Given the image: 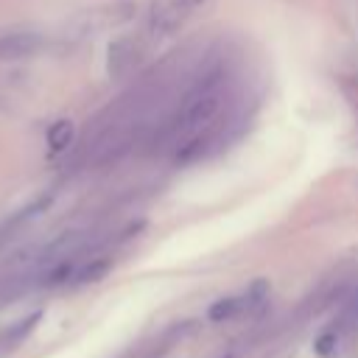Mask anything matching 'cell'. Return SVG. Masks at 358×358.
Segmentation results:
<instances>
[{"label":"cell","instance_id":"6da1fadb","mask_svg":"<svg viewBox=\"0 0 358 358\" xmlns=\"http://www.w3.org/2000/svg\"><path fill=\"white\" fill-rule=\"evenodd\" d=\"M224 95H227V76H224L221 67H213L182 98V103L176 109V117H173L168 131L171 134H190L193 137L201 126H207L221 112Z\"/></svg>","mask_w":358,"mask_h":358},{"label":"cell","instance_id":"7a4b0ae2","mask_svg":"<svg viewBox=\"0 0 358 358\" xmlns=\"http://www.w3.org/2000/svg\"><path fill=\"white\" fill-rule=\"evenodd\" d=\"M266 294H268V282H266V280H257V282H252V285H249L246 291H241V294L215 299V302L207 308V319H210L213 324L232 322V319L243 316L246 310H252L255 305H260V302L266 299Z\"/></svg>","mask_w":358,"mask_h":358},{"label":"cell","instance_id":"3957f363","mask_svg":"<svg viewBox=\"0 0 358 358\" xmlns=\"http://www.w3.org/2000/svg\"><path fill=\"white\" fill-rule=\"evenodd\" d=\"M39 45H42V34H36V31H28V28L3 31L0 34V62L25 59V56L36 53Z\"/></svg>","mask_w":358,"mask_h":358},{"label":"cell","instance_id":"277c9868","mask_svg":"<svg viewBox=\"0 0 358 358\" xmlns=\"http://www.w3.org/2000/svg\"><path fill=\"white\" fill-rule=\"evenodd\" d=\"M187 14L182 8H176L171 0H157L151 14H148V31L154 36H171L173 31H179L185 25Z\"/></svg>","mask_w":358,"mask_h":358},{"label":"cell","instance_id":"5b68a950","mask_svg":"<svg viewBox=\"0 0 358 358\" xmlns=\"http://www.w3.org/2000/svg\"><path fill=\"white\" fill-rule=\"evenodd\" d=\"M134 59H137V45L134 39L123 36V39H115L109 45V56H106V70L112 78H120L126 76L131 67H134Z\"/></svg>","mask_w":358,"mask_h":358},{"label":"cell","instance_id":"8992f818","mask_svg":"<svg viewBox=\"0 0 358 358\" xmlns=\"http://www.w3.org/2000/svg\"><path fill=\"white\" fill-rule=\"evenodd\" d=\"M42 319V310H34V313H28L25 319H20L17 324H8V327H3L0 330V355H6V352H11V350H17L31 333H34V327H36V322Z\"/></svg>","mask_w":358,"mask_h":358},{"label":"cell","instance_id":"52a82bcc","mask_svg":"<svg viewBox=\"0 0 358 358\" xmlns=\"http://www.w3.org/2000/svg\"><path fill=\"white\" fill-rule=\"evenodd\" d=\"M112 268V257L109 255H98V257H90L84 263L76 266L73 271V282L76 285H87V282H95L101 277H106V271Z\"/></svg>","mask_w":358,"mask_h":358},{"label":"cell","instance_id":"ba28073f","mask_svg":"<svg viewBox=\"0 0 358 358\" xmlns=\"http://www.w3.org/2000/svg\"><path fill=\"white\" fill-rule=\"evenodd\" d=\"M73 137H76V126H73V120H67V117L50 123V129H48V134H45L48 148H50L53 154L67 151V148L73 145Z\"/></svg>","mask_w":358,"mask_h":358},{"label":"cell","instance_id":"9c48e42d","mask_svg":"<svg viewBox=\"0 0 358 358\" xmlns=\"http://www.w3.org/2000/svg\"><path fill=\"white\" fill-rule=\"evenodd\" d=\"M341 341H344V333H341L336 324H330L327 330H322V333L316 336V341H313V352L322 355V358H327V355H333V352L338 350Z\"/></svg>","mask_w":358,"mask_h":358},{"label":"cell","instance_id":"30bf717a","mask_svg":"<svg viewBox=\"0 0 358 358\" xmlns=\"http://www.w3.org/2000/svg\"><path fill=\"white\" fill-rule=\"evenodd\" d=\"M171 3H173L176 8H182V11L190 17V14H193V11H196V8H199L204 0H171Z\"/></svg>","mask_w":358,"mask_h":358}]
</instances>
